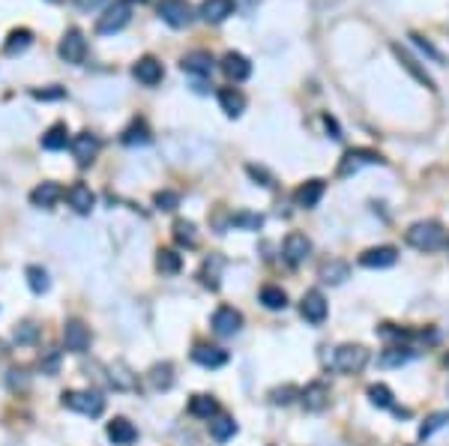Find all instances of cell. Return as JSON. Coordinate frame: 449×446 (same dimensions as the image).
<instances>
[{"mask_svg": "<svg viewBox=\"0 0 449 446\" xmlns=\"http://www.w3.org/2000/svg\"><path fill=\"white\" fill-rule=\"evenodd\" d=\"M386 159L378 153V150H369V147H356V150H347L342 156V162H339V177H351L356 174L359 168H366V165H384Z\"/></svg>", "mask_w": 449, "mask_h": 446, "instance_id": "obj_5", "label": "cell"}, {"mask_svg": "<svg viewBox=\"0 0 449 446\" xmlns=\"http://www.w3.org/2000/svg\"><path fill=\"white\" fill-rule=\"evenodd\" d=\"M90 326H87L84 321H66L63 324V344H66V351L72 354H84L87 348H90Z\"/></svg>", "mask_w": 449, "mask_h": 446, "instance_id": "obj_11", "label": "cell"}, {"mask_svg": "<svg viewBox=\"0 0 449 446\" xmlns=\"http://www.w3.org/2000/svg\"><path fill=\"white\" fill-rule=\"evenodd\" d=\"M189 413L198 416V420H213L216 413H219V401H216L213 395L207 393H198L189 398Z\"/></svg>", "mask_w": 449, "mask_h": 446, "instance_id": "obj_28", "label": "cell"}, {"mask_svg": "<svg viewBox=\"0 0 449 446\" xmlns=\"http://www.w3.org/2000/svg\"><path fill=\"white\" fill-rule=\"evenodd\" d=\"M192 359L204 368H222L228 363V351L225 348H213V344H195Z\"/></svg>", "mask_w": 449, "mask_h": 446, "instance_id": "obj_24", "label": "cell"}, {"mask_svg": "<svg viewBox=\"0 0 449 446\" xmlns=\"http://www.w3.org/2000/svg\"><path fill=\"white\" fill-rule=\"evenodd\" d=\"M245 171H249V177H252V180H260V186H267V189H270V186H273V177L267 174V171H264V168H258V165H249V168H245Z\"/></svg>", "mask_w": 449, "mask_h": 446, "instance_id": "obj_48", "label": "cell"}, {"mask_svg": "<svg viewBox=\"0 0 449 446\" xmlns=\"http://www.w3.org/2000/svg\"><path fill=\"white\" fill-rule=\"evenodd\" d=\"M222 72L231 78V81H245L252 75V63H249V57L240 54V51H228L222 57Z\"/></svg>", "mask_w": 449, "mask_h": 446, "instance_id": "obj_22", "label": "cell"}, {"mask_svg": "<svg viewBox=\"0 0 449 446\" xmlns=\"http://www.w3.org/2000/svg\"><path fill=\"white\" fill-rule=\"evenodd\" d=\"M156 270L165 272V276H177V272L183 270V257L174 249H159L156 252Z\"/></svg>", "mask_w": 449, "mask_h": 446, "instance_id": "obj_32", "label": "cell"}, {"mask_svg": "<svg viewBox=\"0 0 449 446\" xmlns=\"http://www.w3.org/2000/svg\"><path fill=\"white\" fill-rule=\"evenodd\" d=\"M411 39H413V42H416V46H419V48H423V51H426V54L431 57V60H434V63H443V60H446V57H443V54H440L438 48H434V46H431V42H428V39H423V36H416V33H413Z\"/></svg>", "mask_w": 449, "mask_h": 446, "instance_id": "obj_46", "label": "cell"}, {"mask_svg": "<svg viewBox=\"0 0 449 446\" xmlns=\"http://www.w3.org/2000/svg\"><path fill=\"white\" fill-rule=\"evenodd\" d=\"M24 279H27V287H31L33 294H48V287H51V279H48V272L42 270V267L31 264V267L24 270Z\"/></svg>", "mask_w": 449, "mask_h": 446, "instance_id": "obj_34", "label": "cell"}, {"mask_svg": "<svg viewBox=\"0 0 449 446\" xmlns=\"http://www.w3.org/2000/svg\"><path fill=\"white\" fill-rule=\"evenodd\" d=\"M210 435H213L216 440L234 437V435H237V423L231 420V416H213V420H210Z\"/></svg>", "mask_w": 449, "mask_h": 446, "instance_id": "obj_38", "label": "cell"}, {"mask_svg": "<svg viewBox=\"0 0 449 446\" xmlns=\"http://www.w3.org/2000/svg\"><path fill=\"white\" fill-rule=\"evenodd\" d=\"M66 201H69V207L75 210L78 216H87L96 207V195H93V189L87 183H72L66 189Z\"/></svg>", "mask_w": 449, "mask_h": 446, "instance_id": "obj_17", "label": "cell"}, {"mask_svg": "<svg viewBox=\"0 0 449 446\" xmlns=\"http://www.w3.org/2000/svg\"><path fill=\"white\" fill-rule=\"evenodd\" d=\"M446 249H449V243H446Z\"/></svg>", "mask_w": 449, "mask_h": 446, "instance_id": "obj_51", "label": "cell"}, {"mask_svg": "<svg viewBox=\"0 0 449 446\" xmlns=\"http://www.w3.org/2000/svg\"><path fill=\"white\" fill-rule=\"evenodd\" d=\"M398 261V249L396 246H374L359 255V267L366 270H386Z\"/></svg>", "mask_w": 449, "mask_h": 446, "instance_id": "obj_14", "label": "cell"}, {"mask_svg": "<svg viewBox=\"0 0 449 446\" xmlns=\"http://www.w3.org/2000/svg\"><path fill=\"white\" fill-rule=\"evenodd\" d=\"M156 12L168 27H174V31H183V27H189L195 21V9H192L189 0H159Z\"/></svg>", "mask_w": 449, "mask_h": 446, "instance_id": "obj_4", "label": "cell"}, {"mask_svg": "<svg viewBox=\"0 0 449 446\" xmlns=\"http://www.w3.org/2000/svg\"><path fill=\"white\" fill-rule=\"evenodd\" d=\"M174 240H177L180 246H186V249H195L198 246L195 222H189V219H177V222H174Z\"/></svg>", "mask_w": 449, "mask_h": 446, "instance_id": "obj_35", "label": "cell"}, {"mask_svg": "<svg viewBox=\"0 0 449 446\" xmlns=\"http://www.w3.org/2000/svg\"><path fill=\"white\" fill-rule=\"evenodd\" d=\"M219 105H222V111L228 114V117H240V114L245 111V96L237 87H222L219 90Z\"/></svg>", "mask_w": 449, "mask_h": 446, "instance_id": "obj_29", "label": "cell"}, {"mask_svg": "<svg viewBox=\"0 0 449 446\" xmlns=\"http://www.w3.org/2000/svg\"><path fill=\"white\" fill-rule=\"evenodd\" d=\"M347 276H351V267H347L344 261H329V264L321 267V279L327 285H342Z\"/></svg>", "mask_w": 449, "mask_h": 446, "instance_id": "obj_36", "label": "cell"}, {"mask_svg": "<svg viewBox=\"0 0 449 446\" xmlns=\"http://www.w3.org/2000/svg\"><path fill=\"white\" fill-rule=\"evenodd\" d=\"M150 386H153V390H159V393H162V390H171V383H174V366L171 363H156L153 368H150Z\"/></svg>", "mask_w": 449, "mask_h": 446, "instance_id": "obj_33", "label": "cell"}, {"mask_svg": "<svg viewBox=\"0 0 449 446\" xmlns=\"http://www.w3.org/2000/svg\"><path fill=\"white\" fill-rule=\"evenodd\" d=\"M404 240L408 246L416 249V252H438V249H446V228L434 219H423V222H413L408 231H404Z\"/></svg>", "mask_w": 449, "mask_h": 446, "instance_id": "obj_1", "label": "cell"}, {"mask_svg": "<svg viewBox=\"0 0 449 446\" xmlns=\"http://www.w3.org/2000/svg\"><path fill=\"white\" fill-rule=\"evenodd\" d=\"M123 4H147V0H123Z\"/></svg>", "mask_w": 449, "mask_h": 446, "instance_id": "obj_50", "label": "cell"}, {"mask_svg": "<svg viewBox=\"0 0 449 446\" xmlns=\"http://www.w3.org/2000/svg\"><path fill=\"white\" fill-rule=\"evenodd\" d=\"M31 96H33V99H42V102H46V99H63L66 90H63V87H48V90H31Z\"/></svg>", "mask_w": 449, "mask_h": 446, "instance_id": "obj_47", "label": "cell"}, {"mask_svg": "<svg viewBox=\"0 0 449 446\" xmlns=\"http://www.w3.org/2000/svg\"><path fill=\"white\" fill-rule=\"evenodd\" d=\"M57 54H60L66 63H81V60H84V54H87V39H84V33L78 31V27H69V31L63 33L60 46H57Z\"/></svg>", "mask_w": 449, "mask_h": 446, "instance_id": "obj_10", "label": "cell"}, {"mask_svg": "<svg viewBox=\"0 0 449 446\" xmlns=\"http://www.w3.org/2000/svg\"><path fill=\"white\" fill-rule=\"evenodd\" d=\"M446 425H449V413H446V410L431 413L428 420H426L423 425H419V437H423V440H428L431 435H438V431H440V428H446Z\"/></svg>", "mask_w": 449, "mask_h": 446, "instance_id": "obj_40", "label": "cell"}, {"mask_svg": "<svg viewBox=\"0 0 449 446\" xmlns=\"http://www.w3.org/2000/svg\"><path fill=\"white\" fill-rule=\"evenodd\" d=\"M63 195H66V192H63V186H60V183L46 180V183H39L36 189L31 192V204L39 207V210H51Z\"/></svg>", "mask_w": 449, "mask_h": 446, "instance_id": "obj_19", "label": "cell"}, {"mask_svg": "<svg viewBox=\"0 0 449 446\" xmlns=\"http://www.w3.org/2000/svg\"><path fill=\"white\" fill-rule=\"evenodd\" d=\"M231 225H234V228H240V231H260V228H264V216L240 210V213H234V216H231Z\"/></svg>", "mask_w": 449, "mask_h": 446, "instance_id": "obj_39", "label": "cell"}, {"mask_svg": "<svg viewBox=\"0 0 449 446\" xmlns=\"http://www.w3.org/2000/svg\"><path fill=\"white\" fill-rule=\"evenodd\" d=\"M234 6H237L234 0H204L201 9H198V16L207 24H222L225 18L234 16Z\"/></svg>", "mask_w": 449, "mask_h": 446, "instance_id": "obj_21", "label": "cell"}, {"mask_svg": "<svg viewBox=\"0 0 449 446\" xmlns=\"http://www.w3.org/2000/svg\"><path fill=\"white\" fill-rule=\"evenodd\" d=\"M300 401H302V408H306L309 413H321L329 405V386L324 381H315V383H309L306 390L300 393Z\"/></svg>", "mask_w": 449, "mask_h": 446, "instance_id": "obj_18", "label": "cell"}, {"mask_svg": "<svg viewBox=\"0 0 449 446\" xmlns=\"http://www.w3.org/2000/svg\"><path fill=\"white\" fill-rule=\"evenodd\" d=\"M120 141L126 144V147H135V144H150V141H153V135H150V126L144 123V120H132V123H129V126L123 129Z\"/></svg>", "mask_w": 449, "mask_h": 446, "instance_id": "obj_31", "label": "cell"}, {"mask_svg": "<svg viewBox=\"0 0 449 446\" xmlns=\"http://www.w3.org/2000/svg\"><path fill=\"white\" fill-rule=\"evenodd\" d=\"M324 192H327V183H324V180H306V183H302L300 189L294 192V201H297V207L312 210V207L321 204Z\"/></svg>", "mask_w": 449, "mask_h": 446, "instance_id": "obj_23", "label": "cell"}, {"mask_svg": "<svg viewBox=\"0 0 449 446\" xmlns=\"http://www.w3.org/2000/svg\"><path fill=\"white\" fill-rule=\"evenodd\" d=\"M60 401H63L66 410H75L81 416H99L105 410V398L99 393H90V390H66L60 395Z\"/></svg>", "mask_w": 449, "mask_h": 446, "instance_id": "obj_3", "label": "cell"}, {"mask_svg": "<svg viewBox=\"0 0 449 446\" xmlns=\"http://www.w3.org/2000/svg\"><path fill=\"white\" fill-rule=\"evenodd\" d=\"M309 255H312V240L306 234H300V231H291L285 237L282 243V257L291 267H300V264H306L309 261Z\"/></svg>", "mask_w": 449, "mask_h": 446, "instance_id": "obj_7", "label": "cell"}, {"mask_svg": "<svg viewBox=\"0 0 449 446\" xmlns=\"http://www.w3.org/2000/svg\"><path fill=\"white\" fill-rule=\"evenodd\" d=\"M378 336H381V339H386V341H411V339H426V333H413V329L393 326V324L378 326Z\"/></svg>", "mask_w": 449, "mask_h": 446, "instance_id": "obj_37", "label": "cell"}, {"mask_svg": "<svg viewBox=\"0 0 449 446\" xmlns=\"http://www.w3.org/2000/svg\"><path fill=\"white\" fill-rule=\"evenodd\" d=\"M327 312H329V306L321 291H306V297L300 299V314L315 326H321L327 321Z\"/></svg>", "mask_w": 449, "mask_h": 446, "instance_id": "obj_12", "label": "cell"}, {"mask_svg": "<svg viewBox=\"0 0 449 446\" xmlns=\"http://www.w3.org/2000/svg\"><path fill=\"white\" fill-rule=\"evenodd\" d=\"M132 75L144 84V87H156V84L165 78V69H162V63H159L153 54H144L141 60L132 66Z\"/></svg>", "mask_w": 449, "mask_h": 446, "instance_id": "obj_15", "label": "cell"}, {"mask_svg": "<svg viewBox=\"0 0 449 446\" xmlns=\"http://www.w3.org/2000/svg\"><path fill=\"white\" fill-rule=\"evenodd\" d=\"M369 398H371V405L381 408V410H389V408L396 405V401H393V390L384 386V383H371L369 386Z\"/></svg>", "mask_w": 449, "mask_h": 446, "instance_id": "obj_42", "label": "cell"}, {"mask_svg": "<svg viewBox=\"0 0 449 446\" xmlns=\"http://www.w3.org/2000/svg\"><path fill=\"white\" fill-rule=\"evenodd\" d=\"M297 395H300L297 386L287 383V386H279V390H273V393H270V401H273V405H291Z\"/></svg>", "mask_w": 449, "mask_h": 446, "instance_id": "obj_45", "label": "cell"}, {"mask_svg": "<svg viewBox=\"0 0 449 446\" xmlns=\"http://www.w3.org/2000/svg\"><path fill=\"white\" fill-rule=\"evenodd\" d=\"M213 66H216V60H213V54L210 51H189V54H183V60H180V69L186 72V75H192V78H198V81H204V78H210L213 75Z\"/></svg>", "mask_w": 449, "mask_h": 446, "instance_id": "obj_9", "label": "cell"}, {"mask_svg": "<svg viewBox=\"0 0 449 446\" xmlns=\"http://www.w3.org/2000/svg\"><path fill=\"white\" fill-rule=\"evenodd\" d=\"M69 150H72V156H75V162L81 168H87L96 159V153H99V138L93 132H78L75 138L69 141Z\"/></svg>", "mask_w": 449, "mask_h": 446, "instance_id": "obj_13", "label": "cell"}, {"mask_svg": "<svg viewBox=\"0 0 449 446\" xmlns=\"http://www.w3.org/2000/svg\"><path fill=\"white\" fill-rule=\"evenodd\" d=\"M111 383H114V390H135V378H132V371H129L123 363H114L111 366Z\"/></svg>", "mask_w": 449, "mask_h": 446, "instance_id": "obj_41", "label": "cell"}, {"mask_svg": "<svg viewBox=\"0 0 449 446\" xmlns=\"http://www.w3.org/2000/svg\"><path fill=\"white\" fill-rule=\"evenodd\" d=\"M153 204H156V210H162V213H174L180 207V195L171 192V189H162V192L153 195Z\"/></svg>", "mask_w": 449, "mask_h": 446, "instance_id": "obj_43", "label": "cell"}, {"mask_svg": "<svg viewBox=\"0 0 449 446\" xmlns=\"http://www.w3.org/2000/svg\"><path fill=\"white\" fill-rule=\"evenodd\" d=\"M393 51H396V57L401 60V66L408 69L411 75H413L419 84H423V87H428V90H438V87H434V78L428 75V72H426L423 66H419V60H416V57H413L408 48H404V46H398V42H393Z\"/></svg>", "mask_w": 449, "mask_h": 446, "instance_id": "obj_20", "label": "cell"}, {"mask_svg": "<svg viewBox=\"0 0 449 446\" xmlns=\"http://www.w3.org/2000/svg\"><path fill=\"white\" fill-rule=\"evenodd\" d=\"M213 333L216 336H222V339H231V336H237L240 329H243V314L234 309V306H219L213 312Z\"/></svg>", "mask_w": 449, "mask_h": 446, "instance_id": "obj_8", "label": "cell"}, {"mask_svg": "<svg viewBox=\"0 0 449 446\" xmlns=\"http://www.w3.org/2000/svg\"><path fill=\"white\" fill-rule=\"evenodd\" d=\"M78 4V9H84V12H93V9H99V6H105L108 0H75Z\"/></svg>", "mask_w": 449, "mask_h": 446, "instance_id": "obj_49", "label": "cell"}, {"mask_svg": "<svg viewBox=\"0 0 449 446\" xmlns=\"http://www.w3.org/2000/svg\"><path fill=\"white\" fill-rule=\"evenodd\" d=\"M12 339H16L19 344H33V341L39 339V326H36L33 321H24V324H19V326H16V333H12Z\"/></svg>", "mask_w": 449, "mask_h": 446, "instance_id": "obj_44", "label": "cell"}, {"mask_svg": "<svg viewBox=\"0 0 449 446\" xmlns=\"http://www.w3.org/2000/svg\"><path fill=\"white\" fill-rule=\"evenodd\" d=\"M105 435L114 446H132L138 440V428L126 420V416H114V420L105 425Z\"/></svg>", "mask_w": 449, "mask_h": 446, "instance_id": "obj_16", "label": "cell"}, {"mask_svg": "<svg viewBox=\"0 0 449 446\" xmlns=\"http://www.w3.org/2000/svg\"><path fill=\"white\" fill-rule=\"evenodd\" d=\"M258 299L270 312H282L287 306V294H285V287H279V285H264V287H260V294H258Z\"/></svg>", "mask_w": 449, "mask_h": 446, "instance_id": "obj_30", "label": "cell"}, {"mask_svg": "<svg viewBox=\"0 0 449 446\" xmlns=\"http://www.w3.org/2000/svg\"><path fill=\"white\" fill-rule=\"evenodd\" d=\"M329 366L336 371H342V375H356V371H363L369 366V351L363 344H339V348L332 351Z\"/></svg>", "mask_w": 449, "mask_h": 446, "instance_id": "obj_2", "label": "cell"}, {"mask_svg": "<svg viewBox=\"0 0 449 446\" xmlns=\"http://www.w3.org/2000/svg\"><path fill=\"white\" fill-rule=\"evenodd\" d=\"M69 141H72V138H69L66 123H54V126L46 129V135H42V150H51V153L66 150V144H69Z\"/></svg>", "mask_w": 449, "mask_h": 446, "instance_id": "obj_26", "label": "cell"}, {"mask_svg": "<svg viewBox=\"0 0 449 446\" xmlns=\"http://www.w3.org/2000/svg\"><path fill=\"white\" fill-rule=\"evenodd\" d=\"M31 46H33V33L27 31V27H16V31H12V33L6 36L4 51H6L9 57H19V54H24Z\"/></svg>", "mask_w": 449, "mask_h": 446, "instance_id": "obj_27", "label": "cell"}, {"mask_svg": "<svg viewBox=\"0 0 449 446\" xmlns=\"http://www.w3.org/2000/svg\"><path fill=\"white\" fill-rule=\"evenodd\" d=\"M419 356V351L416 348H411V344H396V348H386L384 354H381V359L378 363L384 366V368H401V366H408L411 359H416Z\"/></svg>", "mask_w": 449, "mask_h": 446, "instance_id": "obj_25", "label": "cell"}, {"mask_svg": "<svg viewBox=\"0 0 449 446\" xmlns=\"http://www.w3.org/2000/svg\"><path fill=\"white\" fill-rule=\"evenodd\" d=\"M129 18H132V12H129V4L117 0V4H111V6L102 12V16H99V21H96V33H102V36L120 33L123 27L129 24Z\"/></svg>", "mask_w": 449, "mask_h": 446, "instance_id": "obj_6", "label": "cell"}]
</instances>
